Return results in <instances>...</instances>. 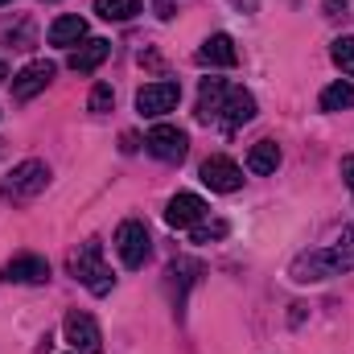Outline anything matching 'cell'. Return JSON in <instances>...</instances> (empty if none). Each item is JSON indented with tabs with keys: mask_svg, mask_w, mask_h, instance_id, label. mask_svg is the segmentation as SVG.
I'll return each mask as SVG.
<instances>
[{
	"mask_svg": "<svg viewBox=\"0 0 354 354\" xmlns=\"http://www.w3.org/2000/svg\"><path fill=\"white\" fill-rule=\"evenodd\" d=\"M0 37H4V41H12V50H33V46H37V41H33V21H29V17H21V21H17V29H12V25H4V29H0Z\"/></svg>",
	"mask_w": 354,
	"mask_h": 354,
	"instance_id": "ffe728a7",
	"label": "cell"
},
{
	"mask_svg": "<svg viewBox=\"0 0 354 354\" xmlns=\"http://www.w3.org/2000/svg\"><path fill=\"white\" fill-rule=\"evenodd\" d=\"M54 75H58L54 62H46V58H41V62H29V66L12 79V99H17V103H29L33 95H41V91L54 83Z\"/></svg>",
	"mask_w": 354,
	"mask_h": 354,
	"instance_id": "9c48e42d",
	"label": "cell"
},
{
	"mask_svg": "<svg viewBox=\"0 0 354 354\" xmlns=\"http://www.w3.org/2000/svg\"><path fill=\"white\" fill-rule=\"evenodd\" d=\"M50 4H54V0H50Z\"/></svg>",
	"mask_w": 354,
	"mask_h": 354,
	"instance_id": "f1b7e54d",
	"label": "cell"
},
{
	"mask_svg": "<svg viewBox=\"0 0 354 354\" xmlns=\"http://www.w3.org/2000/svg\"><path fill=\"white\" fill-rule=\"evenodd\" d=\"M62 330H66V342L75 346V354H99L103 351V334H99L95 317L83 313V309H71L66 322H62Z\"/></svg>",
	"mask_w": 354,
	"mask_h": 354,
	"instance_id": "ba28073f",
	"label": "cell"
},
{
	"mask_svg": "<svg viewBox=\"0 0 354 354\" xmlns=\"http://www.w3.org/2000/svg\"><path fill=\"white\" fill-rule=\"evenodd\" d=\"M223 95H227V83H223V79H202L194 115H198L202 124H214V115H218V107H223Z\"/></svg>",
	"mask_w": 354,
	"mask_h": 354,
	"instance_id": "2e32d148",
	"label": "cell"
},
{
	"mask_svg": "<svg viewBox=\"0 0 354 354\" xmlns=\"http://www.w3.org/2000/svg\"><path fill=\"white\" fill-rule=\"evenodd\" d=\"M280 165V145L276 140H256L252 153H248V169L252 174H276Z\"/></svg>",
	"mask_w": 354,
	"mask_h": 354,
	"instance_id": "e0dca14e",
	"label": "cell"
},
{
	"mask_svg": "<svg viewBox=\"0 0 354 354\" xmlns=\"http://www.w3.org/2000/svg\"><path fill=\"white\" fill-rule=\"evenodd\" d=\"M0 4H12V0H0Z\"/></svg>",
	"mask_w": 354,
	"mask_h": 354,
	"instance_id": "83f0119b",
	"label": "cell"
},
{
	"mask_svg": "<svg viewBox=\"0 0 354 354\" xmlns=\"http://www.w3.org/2000/svg\"><path fill=\"white\" fill-rule=\"evenodd\" d=\"M145 149H149L157 161H165V165H181L185 153H189V136H185L177 124H153L149 136H145Z\"/></svg>",
	"mask_w": 354,
	"mask_h": 354,
	"instance_id": "5b68a950",
	"label": "cell"
},
{
	"mask_svg": "<svg viewBox=\"0 0 354 354\" xmlns=\"http://www.w3.org/2000/svg\"><path fill=\"white\" fill-rule=\"evenodd\" d=\"M330 58H334V66H338L342 75L354 79V37H338V41L330 46Z\"/></svg>",
	"mask_w": 354,
	"mask_h": 354,
	"instance_id": "7402d4cb",
	"label": "cell"
},
{
	"mask_svg": "<svg viewBox=\"0 0 354 354\" xmlns=\"http://www.w3.org/2000/svg\"><path fill=\"white\" fill-rule=\"evenodd\" d=\"M346 12V0H326V17H342Z\"/></svg>",
	"mask_w": 354,
	"mask_h": 354,
	"instance_id": "484cf974",
	"label": "cell"
},
{
	"mask_svg": "<svg viewBox=\"0 0 354 354\" xmlns=\"http://www.w3.org/2000/svg\"><path fill=\"white\" fill-rule=\"evenodd\" d=\"M95 12L103 21H132L140 12V0H95Z\"/></svg>",
	"mask_w": 354,
	"mask_h": 354,
	"instance_id": "d6986e66",
	"label": "cell"
},
{
	"mask_svg": "<svg viewBox=\"0 0 354 354\" xmlns=\"http://www.w3.org/2000/svg\"><path fill=\"white\" fill-rule=\"evenodd\" d=\"M4 79H8V66H4V62H0V83H4Z\"/></svg>",
	"mask_w": 354,
	"mask_h": 354,
	"instance_id": "4316f807",
	"label": "cell"
},
{
	"mask_svg": "<svg viewBox=\"0 0 354 354\" xmlns=\"http://www.w3.org/2000/svg\"><path fill=\"white\" fill-rule=\"evenodd\" d=\"M206 214H210V206H206L198 194H174V198H169V206H165V223H169V227H177V231L198 227Z\"/></svg>",
	"mask_w": 354,
	"mask_h": 354,
	"instance_id": "30bf717a",
	"label": "cell"
},
{
	"mask_svg": "<svg viewBox=\"0 0 354 354\" xmlns=\"http://www.w3.org/2000/svg\"><path fill=\"white\" fill-rule=\"evenodd\" d=\"M71 272H75V280H83L95 297H107L111 292V284H115V276H111V268L103 264V243L99 239H87L75 256H71Z\"/></svg>",
	"mask_w": 354,
	"mask_h": 354,
	"instance_id": "7a4b0ae2",
	"label": "cell"
},
{
	"mask_svg": "<svg viewBox=\"0 0 354 354\" xmlns=\"http://www.w3.org/2000/svg\"><path fill=\"white\" fill-rule=\"evenodd\" d=\"M115 252H120V264L124 268H145L149 252H153V235L140 218H124L115 227Z\"/></svg>",
	"mask_w": 354,
	"mask_h": 354,
	"instance_id": "277c9868",
	"label": "cell"
},
{
	"mask_svg": "<svg viewBox=\"0 0 354 354\" xmlns=\"http://www.w3.org/2000/svg\"><path fill=\"white\" fill-rule=\"evenodd\" d=\"M4 280L12 284H46L50 280V260L46 256H17L4 264Z\"/></svg>",
	"mask_w": 354,
	"mask_h": 354,
	"instance_id": "5bb4252c",
	"label": "cell"
},
{
	"mask_svg": "<svg viewBox=\"0 0 354 354\" xmlns=\"http://www.w3.org/2000/svg\"><path fill=\"white\" fill-rule=\"evenodd\" d=\"M256 120V95L243 87H227L223 95V107H218V115H214V124L218 128H227V132H235V128H243V124H252Z\"/></svg>",
	"mask_w": 354,
	"mask_h": 354,
	"instance_id": "8992f818",
	"label": "cell"
},
{
	"mask_svg": "<svg viewBox=\"0 0 354 354\" xmlns=\"http://www.w3.org/2000/svg\"><path fill=\"white\" fill-rule=\"evenodd\" d=\"M198 272H202V268L194 264V260H174L165 276H169V284H181V288H189V284L198 280Z\"/></svg>",
	"mask_w": 354,
	"mask_h": 354,
	"instance_id": "603a6c76",
	"label": "cell"
},
{
	"mask_svg": "<svg viewBox=\"0 0 354 354\" xmlns=\"http://www.w3.org/2000/svg\"><path fill=\"white\" fill-rule=\"evenodd\" d=\"M111 103H115V91H111V83H95L87 107L95 111V115H107V111H111Z\"/></svg>",
	"mask_w": 354,
	"mask_h": 354,
	"instance_id": "cb8c5ba5",
	"label": "cell"
},
{
	"mask_svg": "<svg viewBox=\"0 0 354 354\" xmlns=\"http://www.w3.org/2000/svg\"><path fill=\"white\" fill-rule=\"evenodd\" d=\"M177 99H181V87H177L174 79H161V83H145V87L136 91V111H140V115H149V120H157V115L174 111Z\"/></svg>",
	"mask_w": 354,
	"mask_h": 354,
	"instance_id": "52a82bcc",
	"label": "cell"
},
{
	"mask_svg": "<svg viewBox=\"0 0 354 354\" xmlns=\"http://www.w3.org/2000/svg\"><path fill=\"white\" fill-rule=\"evenodd\" d=\"M317 103H322V111H346V107H354V83H346V79L330 83Z\"/></svg>",
	"mask_w": 354,
	"mask_h": 354,
	"instance_id": "ac0fdd59",
	"label": "cell"
},
{
	"mask_svg": "<svg viewBox=\"0 0 354 354\" xmlns=\"http://www.w3.org/2000/svg\"><path fill=\"white\" fill-rule=\"evenodd\" d=\"M351 268H354V223H351V227H342V235L334 239V248L297 256L292 268H288V276H292L297 284H313V280L342 276V272H351Z\"/></svg>",
	"mask_w": 354,
	"mask_h": 354,
	"instance_id": "6da1fadb",
	"label": "cell"
},
{
	"mask_svg": "<svg viewBox=\"0 0 354 354\" xmlns=\"http://www.w3.org/2000/svg\"><path fill=\"white\" fill-rule=\"evenodd\" d=\"M202 181L214 189V194H235L243 185V169L231 161V157H206L202 161Z\"/></svg>",
	"mask_w": 354,
	"mask_h": 354,
	"instance_id": "8fae6325",
	"label": "cell"
},
{
	"mask_svg": "<svg viewBox=\"0 0 354 354\" xmlns=\"http://www.w3.org/2000/svg\"><path fill=\"white\" fill-rule=\"evenodd\" d=\"M342 177H346V185H351V194H354V157H342Z\"/></svg>",
	"mask_w": 354,
	"mask_h": 354,
	"instance_id": "d4e9b609",
	"label": "cell"
},
{
	"mask_svg": "<svg viewBox=\"0 0 354 354\" xmlns=\"http://www.w3.org/2000/svg\"><path fill=\"white\" fill-rule=\"evenodd\" d=\"M198 62L202 66H239V50H235V37L231 33H210L198 50Z\"/></svg>",
	"mask_w": 354,
	"mask_h": 354,
	"instance_id": "7c38bea8",
	"label": "cell"
},
{
	"mask_svg": "<svg viewBox=\"0 0 354 354\" xmlns=\"http://www.w3.org/2000/svg\"><path fill=\"white\" fill-rule=\"evenodd\" d=\"M50 46H58V50H71V46H79V41H87V21L83 17H75V12H66V17H58L54 25H50Z\"/></svg>",
	"mask_w": 354,
	"mask_h": 354,
	"instance_id": "9a60e30c",
	"label": "cell"
},
{
	"mask_svg": "<svg viewBox=\"0 0 354 354\" xmlns=\"http://www.w3.org/2000/svg\"><path fill=\"white\" fill-rule=\"evenodd\" d=\"M46 185H50V165H46V161H21V165H12V174L4 177L0 194H4V202L25 206V202H33Z\"/></svg>",
	"mask_w": 354,
	"mask_h": 354,
	"instance_id": "3957f363",
	"label": "cell"
},
{
	"mask_svg": "<svg viewBox=\"0 0 354 354\" xmlns=\"http://www.w3.org/2000/svg\"><path fill=\"white\" fill-rule=\"evenodd\" d=\"M189 231H194V243H214V239H227L231 223H227V218H210V223L202 218V223H198V227H189Z\"/></svg>",
	"mask_w": 354,
	"mask_h": 354,
	"instance_id": "44dd1931",
	"label": "cell"
},
{
	"mask_svg": "<svg viewBox=\"0 0 354 354\" xmlns=\"http://www.w3.org/2000/svg\"><path fill=\"white\" fill-rule=\"evenodd\" d=\"M107 54H111V41H103V37H87L79 50H71L66 66H71L75 75H95V71L107 62Z\"/></svg>",
	"mask_w": 354,
	"mask_h": 354,
	"instance_id": "4fadbf2b",
	"label": "cell"
}]
</instances>
